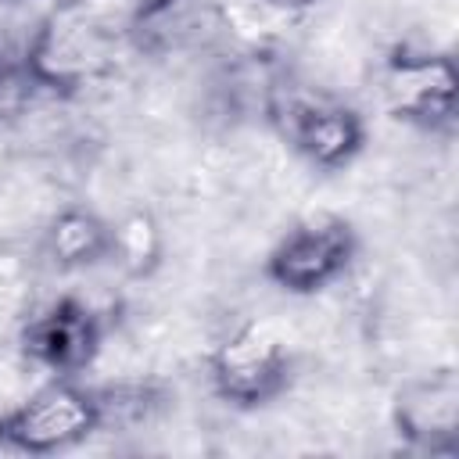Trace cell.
I'll use <instances>...</instances> for the list:
<instances>
[{
  "label": "cell",
  "instance_id": "14",
  "mask_svg": "<svg viewBox=\"0 0 459 459\" xmlns=\"http://www.w3.org/2000/svg\"><path fill=\"white\" fill-rule=\"evenodd\" d=\"M0 427H4V416H0ZM0 445H4V441H0Z\"/></svg>",
  "mask_w": 459,
  "mask_h": 459
},
{
  "label": "cell",
  "instance_id": "6",
  "mask_svg": "<svg viewBox=\"0 0 459 459\" xmlns=\"http://www.w3.org/2000/svg\"><path fill=\"white\" fill-rule=\"evenodd\" d=\"M18 344L32 366L54 377H75L86 366H93V359L100 355L104 319L82 298L65 294L29 312V319L22 323Z\"/></svg>",
  "mask_w": 459,
  "mask_h": 459
},
{
  "label": "cell",
  "instance_id": "13",
  "mask_svg": "<svg viewBox=\"0 0 459 459\" xmlns=\"http://www.w3.org/2000/svg\"><path fill=\"white\" fill-rule=\"evenodd\" d=\"M0 4H18V0H0Z\"/></svg>",
  "mask_w": 459,
  "mask_h": 459
},
{
  "label": "cell",
  "instance_id": "2",
  "mask_svg": "<svg viewBox=\"0 0 459 459\" xmlns=\"http://www.w3.org/2000/svg\"><path fill=\"white\" fill-rule=\"evenodd\" d=\"M100 427H104L100 394L93 387L75 384L72 377H54L50 384L22 398L11 412H4L0 441L14 452L50 455L86 441Z\"/></svg>",
  "mask_w": 459,
  "mask_h": 459
},
{
  "label": "cell",
  "instance_id": "7",
  "mask_svg": "<svg viewBox=\"0 0 459 459\" xmlns=\"http://www.w3.org/2000/svg\"><path fill=\"white\" fill-rule=\"evenodd\" d=\"M273 115L283 129V140L312 169H344L366 143L362 115L330 97H298L287 93L273 104Z\"/></svg>",
  "mask_w": 459,
  "mask_h": 459
},
{
  "label": "cell",
  "instance_id": "10",
  "mask_svg": "<svg viewBox=\"0 0 459 459\" xmlns=\"http://www.w3.org/2000/svg\"><path fill=\"white\" fill-rule=\"evenodd\" d=\"M47 258L65 273H82L111 255V222L90 208H61L43 230Z\"/></svg>",
  "mask_w": 459,
  "mask_h": 459
},
{
  "label": "cell",
  "instance_id": "4",
  "mask_svg": "<svg viewBox=\"0 0 459 459\" xmlns=\"http://www.w3.org/2000/svg\"><path fill=\"white\" fill-rule=\"evenodd\" d=\"M380 100L387 111L420 129H452L459 100V72L452 54L398 47L380 65Z\"/></svg>",
  "mask_w": 459,
  "mask_h": 459
},
{
  "label": "cell",
  "instance_id": "11",
  "mask_svg": "<svg viewBox=\"0 0 459 459\" xmlns=\"http://www.w3.org/2000/svg\"><path fill=\"white\" fill-rule=\"evenodd\" d=\"M161 255H165V237L151 212L136 208V212H126L118 222H111V255L108 258L126 276H133V280L151 276L161 265Z\"/></svg>",
  "mask_w": 459,
  "mask_h": 459
},
{
  "label": "cell",
  "instance_id": "9",
  "mask_svg": "<svg viewBox=\"0 0 459 459\" xmlns=\"http://www.w3.org/2000/svg\"><path fill=\"white\" fill-rule=\"evenodd\" d=\"M226 18L208 0H140L126 22V36L140 54L169 57L215 43Z\"/></svg>",
  "mask_w": 459,
  "mask_h": 459
},
{
  "label": "cell",
  "instance_id": "5",
  "mask_svg": "<svg viewBox=\"0 0 459 459\" xmlns=\"http://www.w3.org/2000/svg\"><path fill=\"white\" fill-rule=\"evenodd\" d=\"M355 230L337 215H312L290 226L265 258V276L287 294H319L355 262Z\"/></svg>",
  "mask_w": 459,
  "mask_h": 459
},
{
  "label": "cell",
  "instance_id": "1",
  "mask_svg": "<svg viewBox=\"0 0 459 459\" xmlns=\"http://www.w3.org/2000/svg\"><path fill=\"white\" fill-rule=\"evenodd\" d=\"M118 32L86 0H65L29 36L22 65L43 93H79L115 68Z\"/></svg>",
  "mask_w": 459,
  "mask_h": 459
},
{
  "label": "cell",
  "instance_id": "8",
  "mask_svg": "<svg viewBox=\"0 0 459 459\" xmlns=\"http://www.w3.org/2000/svg\"><path fill=\"white\" fill-rule=\"evenodd\" d=\"M391 423L409 448L452 455L459 448V373L441 366L402 380L391 402Z\"/></svg>",
  "mask_w": 459,
  "mask_h": 459
},
{
  "label": "cell",
  "instance_id": "3",
  "mask_svg": "<svg viewBox=\"0 0 459 459\" xmlns=\"http://www.w3.org/2000/svg\"><path fill=\"white\" fill-rule=\"evenodd\" d=\"M290 369L294 359L283 337L265 323L233 326L208 355L212 391L237 409H258L280 398L290 384Z\"/></svg>",
  "mask_w": 459,
  "mask_h": 459
},
{
  "label": "cell",
  "instance_id": "12",
  "mask_svg": "<svg viewBox=\"0 0 459 459\" xmlns=\"http://www.w3.org/2000/svg\"><path fill=\"white\" fill-rule=\"evenodd\" d=\"M265 4L276 7V11H287V14H290V11H308V7H316L319 0H265Z\"/></svg>",
  "mask_w": 459,
  "mask_h": 459
}]
</instances>
